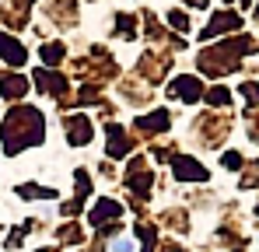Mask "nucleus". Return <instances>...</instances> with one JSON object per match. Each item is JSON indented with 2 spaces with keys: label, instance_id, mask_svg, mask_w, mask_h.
Returning a JSON list of instances; mask_svg holds the SVG:
<instances>
[{
  "label": "nucleus",
  "instance_id": "obj_1",
  "mask_svg": "<svg viewBox=\"0 0 259 252\" xmlns=\"http://www.w3.org/2000/svg\"><path fill=\"white\" fill-rule=\"evenodd\" d=\"M172 165H175V175H179V179H203V175H207L203 165H196L193 158H175Z\"/></svg>",
  "mask_w": 259,
  "mask_h": 252
},
{
  "label": "nucleus",
  "instance_id": "obj_2",
  "mask_svg": "<svg viewBox=\"0 0 259 252\" xmlns=\"http://www.w3.org/2000/svg\"><path fill=\"white\" fill-rule=\"evenodd\" d=\"M231 28H238V18H235V14H221V18L210 21V28H203V39L221 35V32H231Z\"/></svg>",
  "mask_w": 259,
  "mask_h": 252
},
{
  "label": "nucleus",
  "instance_id": "obj_3",
  "mask_svg": "<svg viewBox=\"0 0 259 252\" xmlns=\"http://www.w3.org/2000/svg\"><path fill=\"white\" fill-rule=\"evenodd\" d=\"M0 53H4V60H11V63H21V60H25V49H21L18 42H11L7 35H0Z\"/></svg>",
  "mask_w": 259,
  "mask_h": 252
},
{
  "label": "nucleus",
  "instance_id": "obj_4",
  "mask_svg": "<svg viewBox=\"0 0 259 252\" xmlns=\"http://www.w3.org/2000/svg\"><path fill=\"white\" fill-rule=\"evenodd\" d=\"M175 91H179L186 102H196V98H200V84L193 81V77H179V81H175Z\"/></svg>",
  "mask_w": 259,
  "mask_h": 252
},
{
  "label": "nucleus",
  "instance_id": "obj_5",
  "mask_svg": "<svg viewBox=\"0 0 259 252\" xmlns=\"http://www.w3.org/2000/svg\"><path fill=\"white\" fill-rule=\"evenodd\" d=\"M70 137H74V144H84L88 137H91V126H88L84 119H74V123H70Z\"/></svg>",
  "mask_w": 259,
  "mask_h": 252
},
{
  "label": "nucleus",
  "instance_id": "obj_6",
  "mask_svg": "<svg viewBox=\"0 0 259 252\" xmlns=\"http://www.w3.org/2000/svg\"><path fill=\"white\" fill-rule=\"evenodd\" d=\"M140 126H147V130H161V126H168V116H165V112L147 116V119H140Z\"/></svg>",
  "mask_w": 259,
  "mask_h": 252
},
{
  "label": "nucleus",
  "instance_id": "obj_7",
  "mask_svg": "<svg viewBox=\"0 0 259 252\" xmlns=\"http://www.w3.org/2000/svg\"><path fill=\"white\" fill-rule=\"evenodd\" d=\"M60 53H63V49H60V46H49V49H42L46 63H56V60H60Z\"/></svg>",
  "mask_w": 259,
  "mask_h": 252
},
{
  "label": "nucleus",
  "instance_id": "obj_8",
  "mask_svg": "<svg viewBox=\"0 0 259 252\" xmlns=\"http://www.w3.org/2000/svg\"><path fill=\"white\" fill-rule=\"evenodd\" d=\"M210 102H214V105H221V102H228V91H224V88H217V91H210Z\"/></svg>",
  "mask_w": 259,
  "mask_h": 252
},
{
  "label": "nucleus",
  "instance_id": "obj_9",
  "mask_svg": "<svg viewBox=\"0 0 259 252\" xmlns=\"http://www.w3.org/2000/svg\"><path fill=\"white\" fill-rule=\"evenodd\" d=\"M256 14H259V11H256Z\"/></svg>",
  "mask_w": 259,
  "mask_h": 252
}]
</instances>
